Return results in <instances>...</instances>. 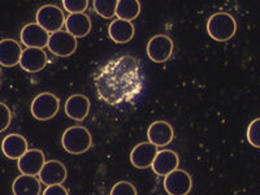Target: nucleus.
Listing matches in <instances>:
<instances>
[{
  "mask_svg": "<svg viewBox=\"0 0 260 195\" xmlns=\"http://www.w3.org/2000/svg\"><path fill=\"white\" fill-rule=\"evenodd\" d=\"M37 24L48 34L60 31V29L65 25L64 13L59 7L53 4L42 6L37 11Z\"/></svg>",
  "mask_w": 260,
  "mask_h": 195,
  "instance_id": "obj_5",
  "label": "nucleus"
},
{
  "mask_svg": "<svg viewBox=\"0 0 260 195\" xmlns=\"http://www.w3.org/2000/svg\"><path fill=\"white\" fill-rule=\"evenodd\" d=\"M68 172L59 160H48L39 172V180L45 185H61L67 180Z\"/></svg>",
  "mask_w": 260,
  "mask_h": 195,
  "instance_id": "obj_12",
  "label": "nucleus"
},
{
  "mask_svg": "<svg viewBox=\"0 0 260 195\" xmlns=\"http://www.w3.org/2000/svg\"><path fill=\"white\" fill-rule=\"evenodd\" d=\"M110 195H137V190L134 185L127 181H120L113 185Z\"/></svg>",
  "mask_w": 260,
  "mask_h": 195,
  "instance_id": "obj_26",
  "label": "nucleus"
},
{
  "mask_svg": "<svg viewBox=\"0 0 260 195\" xmlns=\"http://www.w3.org/2000/svg\"><path fill=\"white\" fill-rule=\"evenodd\" d=\"M50 34L45 29H42L37 22L25 25L21 30V42L26 48H41L43 50L47 47Z\"/></svg>",
  "mask_w": 260,
  "mask_h": 195,
  "instance_id": "obj_9",
  "label": "nucleus"
},
{
  "mask_svg": "<svg viewBox=\"0 0 260 195\" xmlns=\"http://www.w3.org/2000/svg\"><path fill=\"white\" fill-rule=\"evenodd\" d=\"M22 48L15 39L7 38L0 41V65L6 68H12L20 64Z\"/></svg>",
  "mask_w": 260,
  "mask_h": 195,
  "instance_id": "obj_17",
  "label": "nucleus"
},
{
  "mask_svg": "<svg viewBox=\"0 0 260 195\" xmlns=\"http://www.w3.org/2000/svg\"><path fill=\"white\" fill-rule=\"evenodd\" d=\"M48 62L47 53L41 48H26L22 51L20 67L29 73H37L46 68Z\"/></svg>",
  "mask_w": 260,
  "mask_h": 195,
  "instance_id": "obj_11",
  "label": "nucleus"
},
{
  "mask_svg": "<svg viewBox=\"0 0 260 195\" xmlns=\"http://www.w3.org/2000/svg\"><path fill=\"white\" fill-rule=\"evenodd\" d=\"M247 141L254 147L260 148V117L250 122L247 127Z\"/></svg>",
  "mask_w": 260,
  "mask_h": 195,
  "instance_id": "obj_24",
  "label": "nucleus"
},
{
  "mask_svg": "<svg viewBox=\"0 0 260 195\" xmlns=\"http://www.w3.org/2000/svg\"><path fill=\"white\" fill-rule=\"evenodd\" d=\"M43 195H69V192L62 185H50L45 189Z\"/></svg>",
  "mask_w": 260,
  "mask_h": 195,
  "instance_id": "obj_28",
  "label": "nucleus"
},
{
  "mask_svg": "<svg viewBox=\"0 0 260 195\" xmlns=\"http://www.w3.org/2000/svg\"><path fill=\"white\" fill-rule=\"evenodd\" d=\"M46 162V157L43 151L41 150H27L20 159L17 160L18 171L22 175L27 176H37L42 171Z\"/></svg>",
  "mask_w": 260,
  "mask_h": 195,
  "instance_id": "obj_10",
  "label": "nucleus"
},
{
  "mask_svg": "<svg viewBox=\"0 0 260 195\" xmlns=\"http://www.w3.org/2000/svg\"><path fill=\"white\" fill-rule=\"evenodd\" d=\"M65 115L74 121H83L90 112L89 98L82 94H74L65 102Z\"/></svg>",
  "mask_w": 260,
  "mask_h": 195,
  "instance_id": "obj_15",
  "label": "nucleus"
},
{
  "mask_svg": "<svg viewBox=\"0 0 260 195\" xmlns=\"http://www.w3.org/2000/svg\"><path fill=\"white\" fill-rule=\"evenodd\" d=\"M12 121V113L8 106L0 102V133H3L4 130H7Z\"/></svg>",
  "mask_w": 260,
  "mask_h": 195,
  "instance_id": "obj_27",
  "label": "nucleus"
},
{
  "mask_svg": "<svg viewBox=\"0 0 260 195\" xmlns=\"http://www.w3.org/2000/svg\"><path fill=\"white\" fill-rule=\"evenodd\" d=\"M157 154V147L150 142L137 145L130 152V162L138 169L150 168Z\"/></svg>",
  "mask_w": 260,
  "mask_h": 195,
  "instance_id": "obj_14",
  "label": "nucleus"
},
{
  "mask_svg": "<svg viewBox=\"0 0 260 195\" xmlns=\"http://www.w3.org/2000/svg\"><path fill=\"white\" fill-rule=\"evenodd\" d=\"M173 41L168 36L157 34L152 37L147 43V55L151 61L161 64L169 60L173 53Z\"/></svg>",
  "mask_w": 260,
  "mask_h": 195,
  "instance_id": "obj_7",
  "label": "nucleus"
},
{
  "mask_svg": "<svg viewBox=\"0 0 260 195\" xmlns=\"http://www.w3.org/2000/svg\"><path fill=\"white\" fill-rule=\"evenodd\" d=\"M148 142L156 147H166L175 138V130L167 121H155L147 129Z\"/></svg>",
  "mask_w": 260,
  "mask_h": 195,
  "instance_id": "obj_13",
  "label": "nucleus"
},
{
  "mask_svg": "<svg viewBox=\"0 0 260 195\" xmlns=\"http://www.w3.org/2000/svg\"><path fill=\"white\" fill-rule=\"evenodd\" d=\"M65 29L73 36L74 38H83L91 30V20L85 13H77V15H69L65 18Z\"/></svg>",
  "mask_w": 260,
  "mask_h": 195,
  "instance_id": "obj_18",
  "label": "nucleus"
},
{
  "mask_svg": "<svg viewBox=\"0 0 260 195\" xmlns=\"http://www.w3.org/2000/svg\"><path fill=\"white\" fill-rule=\"evenodd\" d=\"M61 145L64 150L72 155L85 154L92 145V138L89 129L80 125L68 127L61 137Z\"/></svg>",
  "mask_w": 260,
  "mask_h": 195,
  "instance_id": "obj_2",
  "label": "nucleus"
},
{
  "mask_svg": "<svg viewBox=\"0 0 260 195\" xmlns=\"http://www.w3.org/2000/svg\"><path fill=\"white\" fill-rule=\"evenodd\" d=\"M77 46V39L71 36L67 30H60V31L50 34L47 47L50 52L53 53L55 56L68 57L76 52Z\"/></svg>",
  "mask_w": 260,
  "mask_h": 195,
  "instance_id": "obj_6",
  "label": "nucleus"
},
{
  "mask_svg": "<svg viewBox=\"0 0 260 195\" xmlns=\"http://www.w3.org/2000/svg\"><path fill=\"white\" fill-rule=\"evenodd\" d=\"M207 31L216 42H226L234 37L237 31L236 18L229 13L219 12L211 16L207 22Z\"/></svg>",
  "mask_w": 260,
  "mask_h": 195,
  "instance_id": "obj_3",
  "label": "nucleus"
},
{
  "mask_svg": "<svg viewBox=\"0 0 260 195\" xmlns=\"http://www.w3.org/2000/svg\"><path fill=\"white\" fill-rule=\"evenodd\" d=\"M134 34H136V27L132 22L129 21L120 20V18H116L110 24L108 27V36L112 39L115 43H127L132 39L134 38Z\"/></svg>",
  "mask_w": 260,
  "mask_h": 195,
  "instance_id": "obj_19",
  "label": "nucleus"
},
{
  "mask_svg": "<svg viewBox=\"0 0 260 195\" xmlns=\"http://www.w3.org/2000/svg\"><path fill=\"white\" fill-rule=\"evenodd\" d=\"M30 110L34 118L39 121H48L59 112L60 99L52 92H42L34 98Z\"/></svg>",
  "mask_w": 260,
  "mask_h": 195,
  "instance_id": "obj_4",
  "label": "nucleus"
},
{
  "mask_svg": "<svg viewBox=\"0 0 260 195\" xmlns=\"http://www.w3.org/2000/svg\"><path fill=\"white\" fill-rule=\"evenodd\" d=\"M191 187V176L182 169H176L164 178V189L169 195H187Z\"/></svg>",
  "mask_w": 260,
  "mask_h": 195,
  "instance_id": "obj_8",
  "label": "nucleus"
},
{
  "mask_svg": "<svg viewBox=\"0 0 260 195\" xmlns=\"http://www.w3.org/2000/svg\"><path fill=\"white\" fill-rule=\"evenodd\" d=\"M98 96L106 103L132 102L143 89V76L138 60L132 55L113 57L102 67L94 78Z\"/></svg>",
  "mask_w": 260,
  "mask_h": 195,
  "instance_id": "obj_1",
  "label": "nucleus"
},
{
  "mask_svg": "<svg viewBox=\"0 0 260 195\" xmlns=\"http://www.w3.org/2000/svg\"><path fill=\"white\" fill-rule=\"evenodd\" d=\"M178 164H180V157H178V155L176 154L175 151L161 150L157 151L151 168H152L155 175L167 176L171 172L178 169Z\"/></svg>",
  "mask_w": 260,
  "mask_h": 195,
  "instance_id": "obj_16",
  "label": "nucleus"
},
{
  "mask_svg": "<svg viewBox=\"0 0 260 195\" xmlns=\"http://www.w3.org/2000/svg\"><path fill=\"white\" fill-rule=\"evenodd\" d=\"M41 183V180L37 178V176L21 175L13 181L12 191L15 195H39Z\"/></svg>",
  "mask_w": 260,
  "mask_h": 195,
  "instance_id": "obj_21",
  "label": "nucleus"
},
{
  "mask_svg": "<svg viewBox=\"0 0 260 195\" xmlns=\"http://www.w3.org/2000/svg\"><path fill=\"white\" fill-rule=\"evenodd\" d=\"M65 11L71 15H77V13H83L89 7L87 0H64L62 2Z\"/></svg>",
  "mask_w": 260,
  "mask_h": 195,
  "instance_id": "obj_25",
  "label": "nucleus"
},
{
  "mask_svg": "<svg viewBox=\"0 0 260 195\" xmlns=\"http://www.w3.org/2000/svg\"><path fill=\"white\" fill-rule=\"evenodd\" d=\"M141 13V3L138 0H117L116 6V16L120 20L132 22Z\"/></svg>",
  "mask_w": 260,
  "mask_h": 195,
  "instance_id": "obj_22",
  "label": "nucleus"
},
{
  "mask_svg": "<svg viewBox=\"0 0 260 195\" xmlns=\"http://www.w3.org/2000/svg\"><path fill=\"white\" fill-rule=\"evenodd\" d=\"M2 151L8 159L18 160L27 151L26 138L20 134H9L2 142Z\"/></svg>",
  "mask_w": 260,
  "mask_h": 195,
  "instance_id": "obj_20",
  "label": "nucleus"
},
{
  "mask_svg": "<svg viewBox=\"0 0 260 195\" xmlns=\"http://www.w3.org/2000/svg\"><path fill=\"white\" fill-rule=\"evenodd\" d=\"M95 12L103 18H112L116 16V6L117 0H95L94 3Z\"/></svg>",
  "mask_w": 260,
  "mask_h": 195,
  "instance_id": "obj_23",
  "label": "nucleus"
}]
</instances>
